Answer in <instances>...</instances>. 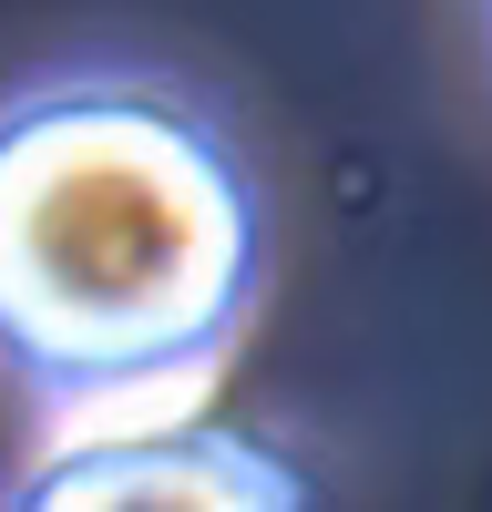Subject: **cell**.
I'll list each match as a JSON object with an SVG mask.
<instances>
[{
    "instance_id": "2",
    "label": "cell",
    "mask_w": 492,
    "mask_h": 512,
    "mask_svg": "<svg viewBox=\"0 0 492 512\" xmlns=\"http://www.w3.org/2000/svg\"><path fill=\"white\" fill-rule=\"evenodd\" d=\"M0 512H308V472L226 420H134L41 451Z\"/></svg>"
},
{
    "instance_id": "3",
    "label": "cell",
    "mask_w": 492,
    "mask_h": 512,
    "mask_svg": "<svg viewBox=\"0 0 492 512\" xmlns=\"http://www.w3.org/2000/svg\"><path fill=\"white\" fill-rule=\"evenodd\" d=\"M482 21H492V0H482Z\"/></svg>"
},
{
    "instance_id": "1",
    "label": "cell",
    "mask_w": 492,
    "mask_h": 512,
    "mask_svg": "<svg viewBox=\"0 0 492 512\" xmlns=\"http://www.w3.org/2000/svg\"><path fill=\"white\" fill-rule=\"evenodd\" d=\"M257 277V164L195 93L52 72L0 103V369L52 420H134L216 379Z\"/></svg>"
}]
</instances>
